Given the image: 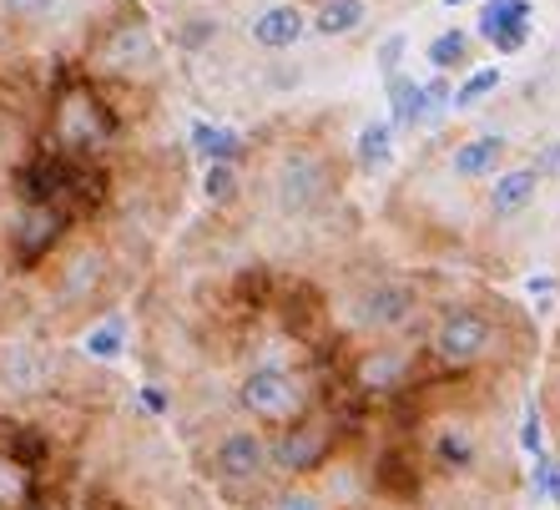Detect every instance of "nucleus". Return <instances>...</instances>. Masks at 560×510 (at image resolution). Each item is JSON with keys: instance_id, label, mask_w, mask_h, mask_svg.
<instances>
[{"instance_id": "obj_9", "label": "nucleus", "mask_w": 560, "mask_h": 510, "mask_svg": "<svg viewBox=\"0 0 560 510\" xmlns=\"http://www.w3.org/2000/svg\"><path fill=\"white\" fill-rule=\"evenodd\" d=\"M328 450H334V430H328L313 409L303 419H293V425H278L273 440H268V460H273V471L293 475V480L308 475V471H318V465L328 460Z\"/></svg>"}, {"instance_id": "obj_13", "label": "nucleus", "mask_w": 560, "mask_h": 510, "mask_svg": "<svg viewBox=\"0 0 560 510\" xmlns=\"http://www.w3.org/2000/svg\"><path fill=\"white\" fill-rule=\"evenodd\" d=\"M505 152H510V137H500V131L465 137V142H455V152H450V172L465 177V183H485V177H495V172L505 167Z\"/></svg>"}, {"instance_id": "obj_35", "label": "nucleus", "mask_w": 560, "mask_h": 510, "mask_svg": "<svg viewBox=\"0 0 560 510\" xmlns=\"http://www.w3.org/2000/svg\"><path fill=\"white\" fill-rule=\"evenodd\" d=\"M197 5H218V0H197Z\"/></svg>"}, {"instance_id": "obj_24", "label": "nucleus", "mask_w": 560, "mask_h": 510, "mask_svg": "<svg viewBox=\"0 0 560 510\" xmlns=\"http://www.w3.org/2000/svg\"><path fill=\"white\" fill-rule=\"evenodd\" d=\"M495 92H500V66H480V71H469V77L455 86L450 112H469V106H480L485 96H495Z\"/></svg>"}, {"instance_id": "obj_22", "label": "nucleus", "mask_w": 560, "mask_h": 510, "mask_svg": "<svg viewBox=\"0 0 560 510\" xmlns=\"http://www.w3.org/2000/svg\"><path fill=\"white\" fill-rule=\"evenodd\" d=\"M202 197H208V208H233L237 197H243V172H237L233 162H208Z\"/></svg>"}, {"instance_id": "obj_30", "label": "nucleus", "mask_w": 560, "mask_h": 510, "mask_svg": "<svg viewBox=\"0 0 560 510\" xmlns=\"http://www.w3.org/2000/svg\"><path fill=\"white\" fill-rule=\"evenodd\" d=\"M540 177H560V137H550V142L535 147V162H530Z\"/></svg>"}, {"instance_id": "obj_32", "label": "nucleus", "mask_w": 560, "mask_h": 510, "mask_svg": "<svg viewBox=\"0 0 560 510\" xmlns=\"http://www.w3.org/2000/svg\"><path fill=\"white\" fill-rule=\"evenodd\" d=\"M521 440H525V450H540V419H525V434H521Z\"/></svg>"}, {"instance_id": "obj_31", "label": "nucleus", "mask_w": 560, "mask_h": 510, "mask_svg": "<svg viewBox=\"0 0 560 510\" xmlns=\"http://www.w3.org/2000/svg\"><path fill=\"white\" fill-rule=\"evenodd\" d=\"M540 490H546V496H550V506H560V471H556V465H550V460H546V465H540Z\"/></svg>"}, {"instance_id": "obj_34", "label": "nucleus", "mask_w": 560, "mask_h": 510, "mask_svg": "<svg viewBox=\"0 0 560 510\" xmlns=\"http://www.w3.org/2000/svg\"><path fill=\"white\" fill-rule=\"evenodd\" d=\"M444 5H469V0H444Z\"/></svg>"}, {"instance_id": "obj_11", "label": "nucleus", "mask_w": 560, "mask_h": 510, "mask_svg": "<svg viewBox=\"0 0 560 510\" xmlns=\"http://www.w3.org/2000/svg\"><path fill=\"white\" fill-rule=\"evenodd\" d=\"M51 369L56 359L36 344H5L0 349V394H15V399H26V394H40L51 384Z\"/></svg>"}, {"instance_id": "obj_10", "label": "nucleus", "mask_w": 560, "mask_h": 510, "mask_svg": "<svg viewBox=\"0 0 560 510\" xmlns=\"http://www.w3.org/2000/svg\"><path fill=\"white\" fill-rule=\"evenodd\" d=\"M308 36V11L299 0H268L248 15V40L258 51H293Z\"/></svg>"}, {"instance_id": "obj_20", "label": "nucleus", "mask_w": 560, "mask_h": 510, "mask_svg": "<svg viewBox=\"0 0 560 510\" xmlns=\"http://www.w3.org/2000/svg\"><path fill=\"white\" fill-rule=\"evenodd\" d=\"M218 36H222V21H218L212 11H183V15H177V21L167 26V40L177 46V51H187V56L208 51Z\"/></svg>"}, {"instance_id": "obj_15", "label": "nucleus", "mask_w": 560, "mask_h": 510, "mask_svg": "<svg viewBox=\"0 0 560 510\" xmlns=\"http://www.w3.org/2000/svg\"><path fill=\"white\" fill-rule=\"evenodd\" d=\"M424 460H430L440 475H469L475 460H480V445L465 425H440L434 434H424Z\"/></svg>"}, {"instance_id": "obj_6", "label": "nucleus", "mask_w": 560, "mask_h": 510, "mask_svg": "<svg viewBox=\"0 0 560 510\" xmlns=\"http://www.w3.org/2000/svg\"><path fill=\"white\" fill-rule=\"evenodd\" d=\"M208 475L228 490L233 500H248L253 490L268 485L273 460H268V440L258 430H222L208 450Z\"/></svg>"}, {"instance_id": "obj_23", "label": "nucleus", "mask_w": 560, "mask_h": 510, "mask_svg": "<svg viewBox=\"0 0 560 510\" xmlns=\"http://www.w3.org/2000/svg\"><path fill=\"white\" fill-rule=\"evenodd\" d=\"M521 15H535L530 0H485L480 15H475V36H495L500 26H510V21H521Z\"/></svg>"}, {"instance_id": "obj_28", "label": "nucleus", "mask_w": 560, "mask_h": 510, "mask_svg": "<svg viewBox=\"0 0 560 510\" xmlns=\"http://www.w3.org/2000/svg\"><path fill=\"white\" fill-rule=\"evenodd\" d=\"M405 51H409V40L394 31L389 40H378V71L384 77H394V71H405Z\"/></svg>"}, {"instance_id": "obj_18", "label": "nucleus", "mask_w": 560, "mask_h": 510, "mask_svg": "<svg viewBox=\"0 0 560 510\" xmlns=\"http://www.w3.org/2000/svg\"><path fill=\"white\" fill-rule=\"evenodd\" d=\"M187 142L202 162H243L248 158V147H243V131L233 127H218V121H187Z\"/></svg>"}, {"instance_id": "obj_7", "label": "nucleus", "mask_w": 560, "mask_h": 510, "mask_svg": "<svg viewBox=\"0 0 560 510\" xmlns=\"http://www.w3.org/2000/svg\"><path fill=\"white\" fill-rule=\"evenodd\" d=\"M419 309H424V299L409 278H374L353 293V314H343V328L384 339V334H405L419 318Z\"/></svg>"}, {"instance_id": "obj_17", "label": "nucleus", "mask_w": 560, "mask_h": 510, "mask_svg": "<svg viewBox=\"0 0 560 510\" xmlns=\"http://www.w3.org/2000/svg\"><path fill=\"white\" fill-rule=\"evenodd\" d=\"M369 26V0H313L308 11V31L313 36H353V31Z\"/></svg>"}, {"instance_id": "obj_12", "label": "nucleus", "mask_w": 560, "mask_h": 510, "mask_svg": "<svg viewBox=\"0 0 560 510\" xmlns=\"http://www.w3.org/2000/svg\"><path fill=\"white\" fill-rule=\"evenodd\" d=\"M540 172L530 167V162H521V167H500L495 177H490V193H485V208H490V218H521L525 208H530L535 197H540Z\"/></svg>"}, {"instance_id": "obj_27", "label": "nucleus", "mask_w": 560, "mask_h": 510, "mask_svg": "<svg viewBox=\"0 0 560 510\" xmlns=\"http://www.w3.org/2000/svg\"><path fill=\"white\" fill-rule=\"evenodd\" d=\"M525 40H530V15H521V21L500 26L495 36H490V46H495L500 56H515V51H525Z\"/></svg>"}, {"instance_id": "obj_14", "label": "nucleus", "mask_w": 560, "mask_h": 510, "mask_svg": "<svg viewBox=\"0 0 560 510\" xmlns=\"http://www.w3.org/2000/svg\"><path fill=\"white\" fill-rule=\"evenodd\" d=\"M71 0H0V36L26 40L40 31H56Z\"/></svg>"}, {"instance_id": "obj_33", "label": "nucleus", "mask_w": 560, "mask_h": 510, "mask_svg": "<svg viewBox=\"0 0 560 510\" xmlns=\"http://www.w3.org/2000/svg\"><path fill=\"white\" fill-rule=\"evenodd\" d=\"M142 405L152 409V415H162V409H167V399H162V394H156V390H142Z\"/></svg>"}, {"instance_id": "obj_4", "label": "nucleus", "mask_w": 560, "mask_h": 510, "mask_svg": "<svg viewBox=\"0 0 560 510\" xmlns=\"http://www.w3.org/2000/svg\"><path fill=\"white\" fill-rule=\"evenodd\" d=\"M237 409L262 430H278L313 409V384L288 364H253L237 380Z\"/></svg>"}, {"instance_id": "obj_19", "label": "nucleus", "mask_w": 560, "mask_h": 510, "mask_svg": "<svg viewBox=\"0 0 560 510\" xmlns=\"http://www.w3.org/2000/svg\"><path fill=\"white\" fill-rule=\"evenodd\" d=\"M394 137L399 131L389 127V117L378 121H364L359 127V142H353V162H359V172H384L394 162Z\"/></svg>"}, {"instance_id": "obj_8", "label": "nucleus", "mask_w": 560, "mask_h": 510, "mask_svg": "<svg viewBox=\"0 0 560 510\" xmlns=\"http://www.w3.org/2000/svg\"><path fill=\"white\" fill-rule=\"evenodd\" d=\"M415 369H419V349L399 344V334H384V339L364 344L349 359V384L359 394H399L409 390Z\"/></svg>"}, {"instance_id": "obj_1", "label": "nucleus", "mask_w": 560, "mask_h": 510, "mask_svg": "<svg viewBox=\"0 0 560 510\" xmlns=\"http://www.w3.org/2000/svg\"><path fill=\"white\" fill-rule=\"evenodd\" d=\"M81 66L102 81H127V86H147V77L162 71V46L137 0H121V15H106L102 26H92V46L81 51Z\"/></svg>"}, {"instance_id": "obj_3", "label": "nucleus", "mask_w": 560, "mask_h": 510, "mask_svg": "<svg viewBox=\"0 0 560 510\" xmlns=\"http://www.w3.org/2000/svg\"><path fill=\"white\" fill-rule=\"evenodd\" d=\"M495 349H500L495 314H485L475 303H450V309H440V318H434L424 359L459 374V369H480L485 359H495Z\"/></svg>"}, {"instance_id": "obj_5", "label": "nucleus", "mask_w": 560, "mask_h": 510, "mask_svg": "<svg viewBox=\"0 0 560 510\" xmlns=\"http://www.w3.org/2000/svg\"><path fill=\"white\" fill-rule=\"evenodd\" d=\"M273 208L283 218H313V212L339 197V167L318 147H293L273 167Z\"/></svg>"}, {"instance_id": "obj_29", "label": "nucleus", "mask_w": 560, "mask_h": 510, "mask_svg": "<svg viewBox=\"0 0 560 510\" xmlns=\"http://www.w3.org/2000/svg\"><path fill=\"white\" fill-rule=\"evenodd\" d=\"M424 86V102L434 106V112H450V102H455V81L444 77V71H434L430 81H419Z\"/></svg>"}, {"instance_id": "obj_21", "label": "nucleus", "mask_w": 560, "mask_h": 510, "mask_svg": "<svg viewBox=\"0 0 560 510\" xmlns=\"http://www.w3.org/2000/svg\"><path fill=\"white\" fill-rule=\"evenodd\" d=\"M424 61H430L434 71H444V77H455V71L475 66V46H469V31L450 26V31H440V36H430V46H424Z\"/></svg>"}, {"instance_id": "obj_25", "label": "nucleus", "mask_w": 560, "mask_h": 510, "mask_svg": "<svg viewBox=\"0 0 560 510\" xmlns=\"http://www.w3.org/2000/svg\"><path fill=\"white\" fill-rule=\"evenodd\" d=\"M121 349H127V318H121V314H106L102 324L86 334V353H92V359H117Z\"/></svg>"}, {"instance_id": "obj_16", "label": "nucleus", "mask_w": 560, "mask_h": 510, "mask_svg": "<svg viewBox=\"0 0 560 510\" xmlns=\"http://www.w3.org/2000/svg\"><path fill=\"white\" fill-rule=\"evenodd\" d=\"M384 92H389V127L394 131H415V127L440 117V112L424 102V86H419L415 77H405V71L384 77Z\"/></svg>"}, {"instance_id": "obj_2", "label": "nucleus", "mask_w": 560, "mask_h": 510, "mask_svg": "<svg viewBox=\"0 0 560 510\" xmlns=\"http://www.w3.org/2000/svg\"><path fill=\"white\" fill-rule=\"evenodd\" d=\"M40 278H46V299H40V309H56V314H66V309H86V303L102 299L106 278H112V253H106V243H96V237L71 233L66 237V248L46 263V274Z\"/></svg>"}, {"instance_id": "obj_26", "label": "nucleus", "mask_w": 560, "mask_h": 510, "mask_svg": "<svg viewBox=\"0 0 560 510\" xmlns=\"http://www.w3.org/2000/svg\"><path fill=\"white\" fill-rule=\"evenodd\" d=\"M262 510H328V506H324L318 490H308V485H283Z\"/></svg>"}]
</instances>
